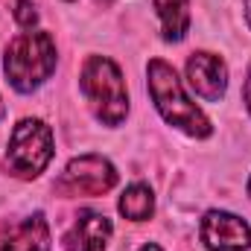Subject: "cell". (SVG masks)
Listing matches in <instances>:
<instances>
[{
  "instance_id": "2",
  "label": "cell",
  "mask_w": 251,
  "mask_h": 251,
  "mask_svg": "<svg viewBox=\"0 0 251 251\" xmlns=\"http://www.w3.org/2000/svg\"><path fill=\"white\" fill-rule=\"evenodd\" d=\"M56 59V41L50 32H21L6 47L3 70L15 91L29 94L53 76Z\"/></svg>"
},
{
  "instance_id": "16",
  "label": "cell",
  "mask_w": 251,
  "mask_h": 251,
  "mask_svg": "<svg viewBox=\"0 0 251 251\" xmlns=\"http://www.w3.org/2000/svg\"><path fill=\"white\" fill-rule=\"evenodd\" d=\"M3 114H6V105H3V100H0V120H3Z\"/></svg>"
},
{
  "instance_id": "3",
  "label": "cell",
  "mask_w": 251,
  "mask_h": 251,
  "mask_svg": "<svg viewBox=\"0 0 251 251\" xmlns=\"http://www.w3.org/2000/svg\"><path fill=\"white\" fill-rule=\"evenodd\" d=\"M79 88L94 111V117L105 126H120L128 114V91H126L120 67L105 56H91L82 64Z\"/></svg>"
},
{
  "instance_id": "18",
  "label": "cell",
  "mask_w": 251,
  "mask_h": 251,
  "mask_svg": "<svg viewBox=\"0 0 251 251\" xmlns=\"http://www.w3.org/2000/svg\"><path fill=\"white\" fill-rule=\"evenodd\" d=\"M249 196H251V178H249Z\"/></svg>"
},
{
  "instance_id": "10",
  "label": "cell",
  "mask_w": 251,
  "mask_h": 251,
  "mask_svg": "<svg viewBox=\"0 0 251 251\" xmlns=\"http://www.w3.org/2000/svg\"><path fill=\"white\" fill-rule=\"evenodd\" d=\"M167 41H181L190 29V0H152Z\"/></svg>"
},
{
  "instance_id": "14",
  "label": "cell",
  "mask_w": 251,
  "mask_h": 251,
  "mask_svg": "<svg viewBox=\"0 0 251 251\" xmlns=\"http://www.w3.org/2000/svg\"><path fill=\"white\" fill-rule=\"evenodd\" d=\"M243 9H246V21H249V26H251V0H243Z\"/></svg>"
},
{
  "instance_id": "1",
  "label": "cell",
  "mask_w": 251,
  "mask_h": 251,
  "mask_svg": "<svg viewBox=\"0 0 251 251\" xmlns=\"http://www.w3.org/2000/svg\"><path fill=\"white\" fill-rule=\"evenodd\" d=\"M146 76H149V94L167 123L181 128L190 137H210V131H213L210 120L204 117V111L196 102H190L181 79L176 76V70L170 64L164 59H152L146 67Z\"/></svg>"
},
{
  "instance_id": "13",
  "label": "cell",
  "mask_w": 251,
  "mask_h": 251,
  "mask_svg": "<svg viewBox=\"0 0 251 251\" xmlns=\"http://www.w3.org/2000/svg\"><path fill=\"white\" fill-rule=\"evenodd\" d=\"M246 105H249V111H251V70H249V79H246Z\"/></svg>"
},
{
  "instance_id": "7",
  "label": "cell",
  "mask_w": 251,
  "mask_h": 251,
  "mask_svg": "<svg viewBox=\"0 0 251 251\" xmlns=\"http://www.w3.org/2000/svg\"><path fill=\"white\" fill-rule=\"evenodd\" d=\"M187 82L201 100L219 102L228 88V67L213 53H193L187 59Z\"/></svg>"
},
{
  "instance_id": "8",
  "label": "cell",
  "mask_w": 251,
  "mask_h": 251,
  "mask_svg": "<svg viewBox=\"0 0 251 251\" xmlns=\"http://www.w3.org/2000/svg\"><path fill=\"white\" fill-rule=\"evenodd\" d=\"M111 219L94 210H85L76 216L70 231L64 234V251H105L111 240Z\"/></svg>"
},
{
  "instance_id": "15",
  "label": "cell",
  "mask_w": 251,
  "mask_h": 251,
  "mask_svg": "<svg viewBox=\"0 0 251 251\" xmlns=\"http://www.w3.org/2000/svg\"><path fill=\"white\" fill-rule=\"evenodd\" d=\"M140 251H164V249H158L155 243H149V246H143V249H140Z\"/></svg>"
},
{
  "instance_id": "4",
  "label": "cell",
  "mask_w": 251,
  "mask_h": 251,
  "mask_svg": "<svg viewBox=\"0 0 251 251\" xmlns=\"http://www.w3.org/2000/svg\"><path fill=\"white\" fill-rule=\"evenodd\" d=\"M53 158V131L44 120L26 117L12 128L6 170L15 178H38Z\"/></svg>"
},
{
  "instance_id": "17",
  "label": "cell",
  "mask_w": 251,
  "mask_h": 251,
  "mask_svg": "<svg viewBox=\"0 0 251 251\" xmlns=\"http://www.w3.org/2000/svg\"><path fill=\"white\" fill-rule=\"evenodd\" d=\"M100 3H105V6H108V3H111V0H100Z\"/></svg>"
},
{
  "instance_id": "12",
  "label": "cell",
  "mask_w": 251,
  "mask_h": 251,
  "mask_svg": "<svg viewBox=\"0 0 251 251\" xmlns=\"http://www.w3.org/2000/svg\"><path fill=\"white\" fill-rule=\"evenodd\" d=\"M15 21H18V26H24V29H32V26L38 24L35 3H32V0H15Z\"/></svg>"
},
{
  "instance_id": "9",
  "label": "cell",
  "mask_w": 251,
  "mask_h": 251,
  "mask_svg": "<svg viewBox=\"0 0 251 251\" xmlns=\"http://www.w3.org/2000/svg\"><path fill=\"white\" fill-rule=\"evenodd\" d=\"M0 251H50V225L41 213L0 231Z\"/></svg>"
},
{
  "instance_id": "6",
  "label": "cell",
  "mask_w": 251,
  "mask_h": 251,
  "mask_svg": "<svg viewBox=\"0 0 251 251\" xmlns=\"http://www.w3.org/2000/svg\"><path fill=\"white\" fill-rule=\"evenodd\" d=\"M201 243L207 251H246L251 249V228L228 210H210L201 219Z\"/></svg>"
},
{
  "instance_id": "5",
  "label": "cell",
  "mask_w": 251,
  "mask_h": 251,
  "mask_svg": "<svg viewBox=\"0 0 251 251\" xmlns=\"http://www.w3.org/2000/svg\"><path fill=\"white\" fill-rule=\"evenodd\" d=\"M117 184V170L102 155H79L67 164L56 190L62 196H102Z\"/></svg>"
},
{
  "instance_id": "11",
  "label": "cell",
  "mask_w": 251,
  "mask_h": 251,
  "mask_svg": "<svg viewBox=\"0 0 251 251\" xmlns=\"http://www.w3.org/2000/svg\"><path fill=\"white\" fill-rule=\"evenodd\" d=\"M117 207H120V213H123L126 219H131V222H146V219L155 213V196H152L149 184H131V187L123 190Z\"/></svg>"
}]
</instances>
